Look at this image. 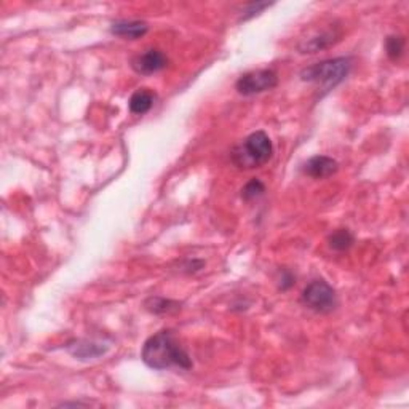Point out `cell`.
I'll list each match as a JSON object with an SVG mask.
<instances>
[{
  "label": "cell",
  "instance_id": "1",
  "mask_svg": "<svg viewBox=\"0 0 409 409\" xmlns=\"http://www.w3.org/2000/svg\"><path fill=\"white\" fill-rule=\"evenodd\" d=\"M141 358L149 368L157 369V371H163V369L168 368H192L189 354L181 347L175 334L166 330L153 334L152 338H149L144 343Z\"/></svg>",
  "mask_w": 409,
  "mask_h": 409
},
{
  "label": "cell",
  "instance_id": "2",
  "mask_svg": "<svg viewBox=\"0 0 409 409\" xmlns=\"http://www.w3.org/2000/svg\"><path fill=\"white\" fill-rule=\"evenodd\" d=\"M272 153L273 146L267 133L254 132L234 149L232 162L242 170H253L266 165L272 158Z\"/></svg>",
  "mask_w": 409,
  "mask_h": 409
},
{
  "label": "cell",
  "instance_id": "3",
  "mask_svg": "<svg viewBox=\"0 0 409 409\" xmlns=\"http://www.w3.org/2000/svg\"><path fill=\"white\" fill-rule=\"evenodd\" d=\"M350 69H352V60L350 58H334V60H326L306 67L301 72V79L304 82L320 84L325 91H330L336 85H339L340 82L345 80Z\"/></svg>",
  "mask_w": 409,
  "mask_h": 409
},
{
  "label": "cell",
  "instance_id": "4",
  "mask_svg": "<svg viewBox=\"0 0 409 409\" xmlns=\"http://www.w3.org/2000/svg\"><path fill=\"white\" fill-rule=\"evenodd\" d=\"M302 302L319 314H328L338 304V299H336L333 286H330L323 280H315L310 285H307L304 293H302Z\"/></svg>",
  "mask_w": 409,
  "mask_h": 409
},
{
  "label": "cell",
  "instance_id": "5",
  "mask_svg": "<svg viewBox=\"0 0 409 409\" xmlns=\"http://www.w3.org/2000/svg\"><path fill=\"white\" fill-rule=\"evenodd\" d=\"M278 77L271 69H261L248 72L237 80V91L243 96H251L262 93V91L275 88Z\"/></svg>",
  "mask_w": 409,
  "mask_h": 409
},
{
  "label": "cell",
  "instance_id": "6",
  "mask_svg": "<svg viewBox=\"0 0 409 409\" xmlns=\"http://www.w3.org/2000/svg\"><path fill=\"white\" fill-rule=\"evenodd\" d=\"M168 64V58L160 50H147L144 53H139L132 60V67L138 74L151 75L156 72L165 69Z\"/></svg>",
  "mask_w": 409,
  "mask_h": 409
},
{
  "label": "cell",
  "instance_id": "7",
  "mask_svg": "<svg viewBox=\"0 0 409 409\" xmlns=\"http://www.w3.org/2000/svg\"><path fill=\"white\" fill-rule=\"evenodd\" d=\"M339 170V163L326 156H315L304 165V173L315 179H325Z\"/></svg>",
  "mask_w": 409,
  "mask_h": 409
},
{
  "label": "cell",
  "instance_id": "8",
  "mask_svg": "<svg viewBox=\"0 0 409 409\" xmlns=\"http://www.w3.org/2000/svg\"><path fill=\"white\" fill-rule=\"evenodd\" d=\"M67 350L71 355H74L79 360H91L98 358L106 354L108 345L93 343V340H74V343L67 344Z\"/></svg>",
  "mask_w": 409,
  "mask_h": 409
},
{
  "label": "cell",
  "instance_id": "9",
  "mask_svg": "<svg viewBox=\"0 0 409 409\" xmlns=\"http://www.w3.org/2000/svg\"><path fill=\"white\" fill-rule=\"evenodd\" d=\"M149 31L147 23L144 21H117L112 24L110 27V32L117 37L129 38V40H136V38H141L146 36Z\"/></svg>",
  "mask_w": 409,
  "mask_h": 409
},
{
  "label": "cell",
  "instance_id": "10",
  "mask_svg": "<svg viewBox=\"0 0 409 409\" xmlns=\"http://www.w3.org/2000/svg\"><path fill=\"white\" fill-rule=\"evenodd\" d=\"M153 103H156V95H153V91L149 88H139L138 91H134L132 98H129L128 106L132 114L144 115L152 109Z\"/></svg>",
  "mask_w": 409,
  "mask_h": 409
},
{
  "label": "cell",
  "instance_id": "11",
  "mask_svg": "<svg viewBox=\"0 0 409 409\" xmlns=\"http://www.w3.org/2000/svg\"><path fill=\"white\" fill-rule=\"evenodd\" d=\"M338 34H334V31H328V32H323L320 34V36H315L309 38V40L302 43L299 47V50L302 53H317L320 50H325V48H328L333 45V43L338 40Z\"/></svg>",
  "mask_w": 409,
  "mask_h": 409
},
{
  "label": "cell",
  "instance_id": "12",
  "mask_svg": "<svg viewBox=\"0 0 409 409\" xmlns=\"http://www.w3.org/2000/svg\"><path fill=\"white\" fill-rule=\"evenodd\" d=\"M146 309L152 314L165 315V314H175L181 309L179 302L163 299V297H149L146 301Z\"/></svg>",
  "mask_w": 409,
  "mask_h": 409
},
{
  "label": "cell",
  "instance_id": "13",
  "mask_svg": "<svg viewBox=\"0 0 409 409\" xmlns=\"http://www.w3.org/2000/svg\"><path fill=\"white\" fill-rule=\"evenodd\" d=\"M330 247L336 251H345L354 245V235L347 229H339L330 235Z\"/></svg>",
  "mask_w": 409,
  "mask_h": 409
},
{
  "label": "cell",
  "instance_id": "14",
  "mask_svg": "<svg viewBox=\"0 0 409 409\" xmlns=\"http://www.w3.org/2000/svg\"><path fill=\"white\" fill-rule=\"evenodd\" d=\"M405 38L401 36H391L387 37L386 40V50H387V55L391 58L392 61H397L400 60L403 56V51H405Z\"/></svg>",
  "mask_w": 409,
  "mask_h": 409
},
{
  "label": "cell",
  "instance_id": "15",
  "mask_svg": "<svg viewBox=\"0 0 409 409\" xmlns=\"http://www.w3.org/2000/svg\"><path fill=\"white\" fill-rule=\"evenodd\" d=\"M264 192H266V186H264L259 179H253L243 187L242 197H243V200L251 201V200L259 199V197H261Z\"/></svg>",
  "mask_w": 409,
  "mask_h": 409
},
{
  "label": "cell",
  "instance_id": "16",
  "mask_svg": "<svg viewBox=\"0 0 409 409\" xmlns=\"http://www.w3.org/2000/svg\"><path fill=\"white\" fill-rule=\"evenodd\" d=\"M293 285H295V277H293V273H290L288 271H283L280 288L282 290H288V288H291Z\"/></svg>",
  "mask_w": 409,
  "mask_h": 409
}]
</instances>
